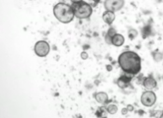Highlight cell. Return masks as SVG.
Instances as JSON below:
<instances>
[{"instance_id": "18", "label": "cell", "mask_w": 163, "mask_h": 118, "mask_svg": "<svg viewBox=\"0 0 163 118\" xmlns=\"http://www.w3.org/2000/svg\"><path fill=\"white\" fill-rule=\"evenodd\" d=\"M80 56H81V58H82L83 60H86L87 58H88V54H87L86 51H82L80 54Z\"/></svg>"}, {"instance_id": "20", "label": "cell", "mask_w": 163, "mask_h": 118, "mask_svg": "<svg viewBox=\"0 0 163 118\" xmlns=\"http://www.w3.org/2000/svg\"><path fill=\"white\" fill-rule=\"evenodd\" d=\"M128 112H129L128 107H125V108H123V109H122V114H123V115H126V114Z\"/></svg>"}, {"instance_id": "5", "label": "cell", "mask_w": 163, "mask_h": 118, "mask_svg": "<svg viewBox=\"0 0 163 118\" xmlns=\"http://www.w3.org/2000/svg\"><path fill=\"white\" fill-rule=\"evenodd\" d=\"M140 102L143 104L144 106L146 107H151L152 105H154L156 102V95L152 90H145L140 98Z\"/></svg>"}, {"instance_id": "21", "label": "cell", "mask_w": 163, "mask_h": 118, "mask_svg": "<svg viewBox=\"0 0 163 118\" xmlns=\"http://www.w3.org/2000/svg\"><path fill=\"white\" fill-rule=\"evenodd\" d=\"M106 68H107V70H108V71H112V69H113V67H112V65H107V66H106Z\"/></svg>"}, {"instance_id": "17", "label": "cell", "mask_w": 163, "mask_h": 118, "mask_svg": "<svg viewBox=\"0 0 163 118\" xmlns=\"http://www.w3.org/2000/svg\"><path fill=\"white\" fill-rule=\"evenodd\" d=\"M104 111H107V109H106V108H104V107L98 108L97 112H96V115H97V116H104V115H105Z\"/></svg>"}, {"instance_id": "7", "label": "cell", "mask_w": 163, "mask_h": 118, "mask_svg": "<svg viewBox=\"0 0 163 118\" xmlns=\"http://www.w3.org/2000/svg\"><path fill=\"white\" fill-rule=\"evenodd\" d=\"M132 76H134V75H131V74H128V73H125L124 75H122V76L117 80L118 87L121 88V89H126V88L129 87V84H131V82H132Z\"/></svg>"}, {"instance_id": "3", "label": "cell", "mask_w": 163, "mask_h": 118, "mask_svg": "<svg viewBox=\"0 0 163 118\" xmlns=\"http://www.w3.org/2000/svg\"><path fill=\"white\" fill-rule=\"evenodd\" d=\"M72 8H73L75 17L78 19H88L93 13L92 6L83 1L79 3H72Z\"/></svg>"}, {"instance_id": "12", "label": "cell", "mask_w": 163, "mask_h": 118, "mask_svg": "<svg viewBox=\"0 0 163 118\" xmlns=\"http://www.w3.org/2000/svg\"><path fill=\"white\" fill-rule=\"evenodd\" d=\"M117 34V31L116 29L114 28H110L107 31V34L105 35V42H106L107 44H112V38L115 35Z\"/></svg>"}, {"instance_id": "23", "label": "cell", "mask_w": 163, "mask_h": 118, "mask_svg": "<svg viewBox=\"0 0 163 118\" xmlns=\"http://www.w3.org/2000/svg\"><path fill=\"white\" fill-rule=\"evenodd\" d=\"M93 1H94L95 3H98L99 1H100V0H93Z\"/></svg>"}, {"instance_id": "4", "label": "cell", "mask_w": 163, "mask_h": 118, "mask_svg": "<svg viewBox=\"0 0 163 118\" xmlns=\"http://www.w3.org/2000/svg\"><path fill=\"white\" fill-rule=\"evenodd\" d=\"M50 44L46 41H40L36 42L34 47L35 53L39 57H46L50 53Z\"/></svg>"}, {"instance_id": "16", "label": "cell", "mask_w": 163, "mask_h": 118, "mask_svg": "<svg viewBox=\"0 0 163 118\" xmlns=\"http://www.w3.org/2000/svg\"><path fill=\"white\" fill-rule=\"evenodd\" d=\"M137 35H138V32L137 31V30H134V29H131L129 31V38L132 39H134L135 38L137 37Z\"/></svg>"}, {"instance_id": "10", "label": "cell", "mask_w": 163, "mask_h": 118, "mask_svg": "<svg viewBox=\"0 0 163 118\" xmlns=\"http://www.w3.org/2000/svg\"><path fill=\"white\" fill-rule=\"evenodd\" d=\"M102 18H103V21L105 23L108 24V25H111V24L115 21V12L106 10L103 13V16H102Z\"/></svg>"}, {"instance_id": "13", "label": "cell", "mask_w": 163, "mask_h": 118, "mask_svg": "<svg viewBox=\"0 0 163 118\" xmlns=\"http://www.w3.org/2000/svg\"><path fill=\"white\" fill-rule=\"evenodd\" d=\"M152 57H153V59H154L155 62H161L162 59H163V54L159 52L158 50H156L155 52L152 53Z\"/></svg>"}, {"instance_id": "6", "label": "cell", "mask_w": 163, "mask_h": 118, "mask_svg": "<svg viewBox=\"0 0 163 118\" xmlns=\"http://www.w3.org/2000/svg\"><path fill=\"white\" fill-rule=\"evenodd\" d=\"M104 6L108 11L117 12L125 6V0H105Z\"/></svg>"}, {"instance_id": "22", "label": "cell", "mask_w": 163, "mask_h": 118, "mask_svg": "<svg viewBox=\"0 0 163 118\" xmlns=\"http://www.w3.org/2000/svg\"><path fill=\"white\" fill-rule=\"evenodd\" d=\"M72 3H79V2H82L83 0H70Z\"/></svg>"}, {"instance_id": "1", "label": "cell", "mask_w": 163, "mask_h": 118, "mask_svg": "<svg viewBox=\"0 0 163 118\" xmlns=\"http://www.w3.org/2000/svg\"><path fill=\"white\" fill-rule=\"evenodd\" d=\"M118 63L125 73L134 75V76L140 73L141 70V58L134 51L128 50L121 53L118 59Z\"/></svg>"}, {"instance_id": "9", "label": "cell", "mask_w": 163, "mask_h": 118, "mask_svg": "<svg viewBox=\"0 0 163 118\" xmlns=\"http://www.w3.org/2000/svg\"><path fill=\"white\" fill-rule=\"evenodd\" d=\"M94 98L95 101L99 102L100 104H106L108 101H109V96L106 93L104 92H98V93H95L94 95Z\"/></svg>"}, {"instance_id": "8", "label": "cell", "mask_w": 163, "mask_h": 118, "mask_svg": "<svg viewBox=\"0 0 163 118\" xmlns=\"http://www.w3.org/2000/svg\"><path fill=\"white\" fill-rule=\"evenodd\" d=\"M143 87L145 88L146 90H152L153 89H155V88L157 87V82H156L155 79L153 78L151 75H150V76L143 79Z\"/></svg>"}, {"instance_id": "15", "label": "cell", "mask_w": 163, "mask_h": 118, "mask_svg": "<svg viewBox=\"0 0 163 118\" xmlns=\"http://www.w3.org/2000/svg\"><path fill=\"white\" fill-rule=\"evenodd\" d=\"M150 32H151V28H150V26H145L143 29V32H141V33H143V37L144 38H147L150 35Z\"/></svg>"}, {"instance_id": "11", "label": "cell", "mask_w": 163, "mask_h": 118, "mask_svg": "<svg viewBox=\"0 0 163 118\" xmlns=\"http://www.w3.org/2000/svg\"><path fill=\"white\" fill-rule=\"evenodd\" d=\"M124 43H125V38L120 34H116L112 38V44L115 45V46H122Z\"/></svg>"}, {"instance_id": "19", "label": "cell", "mask_w": 163, "mask_h": 118, "mask_svg": "<svg viewBox=\"0 0 163 118\" xmlns=\"http://www.w3.org/2000/svg\"><path fill=\"white\" fill-rule=\"evenodd\" d=\"M126 107H128L129 112H131V111H134V105H132V104H129Z\"/></svg>"}, {"instance_id": "2", "label": "cell", "mask_w": 163, "mask_h": 118, "mask_svg": "<svg viewBox=\"0 0 163 118\" xmlns=\"http://www.w3.org/2000/svg\"><path fill=\"white\" fill-rule=\"evenodd\" d=\"M53 15L60 23H63V24L70 23L75 17L72 6L62 2L57 3L56 5H54Z\"/></svg>"}, {"instance_id": "14", "label": "cell", "mask_w": 163, "mask_h": 118, "mask_svg": "<svg viewBox=\"0 0 163 118\" xmlns=\"http://www.w3.org/2000/svg\"><path fill=\"white\" fill-rule=\"evenodd\" d=\"M106 109H107L108 113L115 114V113H117V111H118V106L116 104H109L108 106L106 107Z\"/></svg>"}]
</instances>
